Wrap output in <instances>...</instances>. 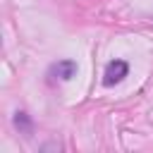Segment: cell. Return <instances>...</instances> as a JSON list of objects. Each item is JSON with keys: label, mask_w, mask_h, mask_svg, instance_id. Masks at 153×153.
<instances>
[{"label": "cell", "mask_w": 153, "mask_h": 153, "mask_svg": "<svg viewBox=\"0 0 153 153\" xmlns=\"http://www.w3.org/2000/svg\"><path fill=\"white\" fill-rule=\"evenodd\" d=\"M14 127H17V129H22V131H29V129H31L26 112H17V115H14Z\"/></svg>", "instance_id": "3957f363"}, {"label": "cell", "mask_w": 153, "mask_h": 153, "mask_svg": "<svg viewBox=\"0 0 153 153\" xmlns=\"http://www.w3.org/2000/svg\"><path fill=\"white\" fill-rule=\"evenodd\" d=\"M127 72H129V65H127L124 60H112V62H108V67H105L103 84H105V86H115V84H120V81L127 76Z\"/></svg>", "instance_id": "6da1fadb"}, {"label": "cell", "mask_w": 153, "mask_h": 153, "mask_svg": "<svg viewBox=\"0 0 153 153\" xmlns=\"http://www.w3.org/2000/svg\"><path fill=\"white\" fill-rule=\"evenodd\" d=\"M50 74H53L55 79L67 81V79H72V76L76 74V62H72V60H60L57 65L50 67Z\"/></svg>", "instance_id": "7a4b0ae2"}]
</instances>
